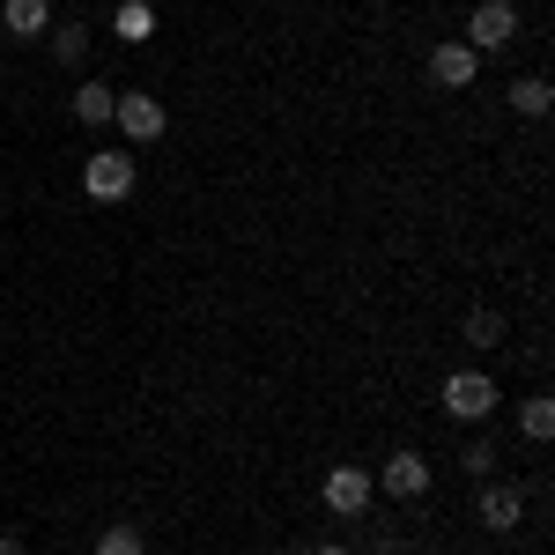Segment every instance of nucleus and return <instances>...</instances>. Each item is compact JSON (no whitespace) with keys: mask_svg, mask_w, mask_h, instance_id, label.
I'll return each instance as SVG.
<instances>
[{"mask_svg":"<svg viewBox=\"0 0 555 555\" xmlns=\"http://www.w3.org/2000/svg\"><path fill=\"white\" fill-rule=\"evenodd\" d=\"M378 489H385V496H423V489H429V460H423V452H392L385 474H378Z\"/></svg>","mask_w":555,"mask_h":555,"instance_id":"0eeeda50","label":"nucleus"},{"mask_svg":"<svg viewBox=\"0 0 555 555\" xmlns=\"http://www.w3.org/2000/svg\"><path fill=\"white\" fill-rule=\"evenodd\" d=\"M0 23H8V38H44L52 30V0H0Z\"/></svg>","mask_w":555,"mask_h":555,"instance_id":"1a4fd4ad","label":"nucleus"},{"mask_svg":"<svg viewBox=\"0 0 555 555\" xmlns=\"http://www.w3.org/2000/svg\"><path fill=\"white\" fill-rule=\"evenodd\" d=\"M512 38H518V8L512 0H481V8L467 15V44L474 52H504Z\"/></svg>","mask_w":555,"mask_h":555,"instance_id":"20e7f679","label":"nucleus"},{"mask_svg":"<svg viewBox=\"0 0 555 555\" xmlns=\"http://www.w3.org/2000/svg\"><path fill=\"white\" fill-rule=\"evenodd\" d=\"M96 555H149V533H141L133 518H119V526L96 533Z\"/></svg>","mask_w":555,"mask_h":555,"instance_id":"f8f14e48","label":"nucleus"},{"mask_svg":"<svg viewBox=\"0 0 555 555\" xmlns=\"http://www.w3.org/2000/svg\"><path fill=\"white\" fill-rule=\"evenodd\" d=\"M319 496H326V504H334L341 518H356L363 504H371V496H378V481H371L363 467H334V474H326V489H319Z\"/></svg>","mask_w":555,"mask_h":555,"instance_id":"423d86ee","label":"nucleus"},{"mask_svg":"<svg viewBox=\"0 0 555 555\" xmlns=\"http://www.w3.org/2000/svg\"><path fill=\"white\" fill-rule=\"evenodd\" d=\"M460 334H467V348H504V341H512V319L481 304V311H467V326H460Z\"/></svg>","mask_w":555,"mask_h":555,"instance_id":"9b49d317","label":"nucleus"},{"mask_svg":"<svg viewBox=\"0 0 555 555\" xmlns=\"http://www.w3.org/2000/svg\"><path fill=\"white\" fill-rule=\"evenodd\" d=\"M512 112H518V119H548V82H541V75L512 82Z\"/></svg>","mask_w":555,"mask_h":555,"instance_id":"2eb2a0df","label":"nucleus"},{"mask_svg":"<svg viewBox=\"0 0 555 555\" xmlns=\"http://www.w3.org/2000/svg\"><path fill=\"white\" fill-rule=\"evenodd\" d=\"M474 512H481V526H489V533H512L518 518H526V496H518V489H504V481H489Z\"/></svg>","mask_w":555,"mask_h":555,"instance_id":"6e6552de","label":"nucleus"},{"mask_svg":"<svg viewBox=\"0 0 555 555\" xmlns=\"http://www.w3.org/2000/svg\"><path fill=\"white\" fill-rule=\"evenodd\" d=\"M0 555H23V533H0Z\"/></svg>","mask_w":555,"mask_h":555,"instance_id":"a211bd4d","label":"nucleus"},{"mask_svg":"<svg viewBox=\"0 0 555 555\" xmlns=\"http://www.w3.org/2000/svg\"><path fill=\"white\" fill-rule=\"evenodd\" d=\"M311 555H348V548H334V541H319V548H311Z\"/></svg>","mask_w":555,"mask_h":555,"instance_id":"6ab92c4d","label":"nucleus"},{"mask_svg":"<svg viewBox=\"0 0 555 555\" xmlns=\"http://www.w3.org/2000/svg\"><path fill=\"white\" fill-rule=\"evenodd\" d=\"M474 75H481V52H474L467 38H460V44H437V52H429V82H437V89H467Z\"/></svg>","mask_w":555,"mask_h":555,"instance_id":"39448f33","label":"nucleus"},{"mask_svg":"<svg viewBox=\"0 0 555 555\" xmlns=\"http://www.w3.org/2000/svg\"><path fill=\"white\" fill-rule=\"evenodd\" d=\"M496 400H504V392H496L489 371H452V378H444V415H452V423H489Z\"/></svg>","mask_w":555,"mask_h":555,"instance_id":"f257e3e1","label":"nucleus"},{"mask_svg":"<svg viewBox=\"0 0 555 555\" xmlns=\"http://www.w3.org/2000/svg\"><path fill=\"white\" fill-rule=\"evenodd\" d=\"M133 178H141V171H133L127 149H96V156L82 164V193L112 208V201H127V193H133Z\"/></svg>","mask_w":555,"mask_h":555,"instance_id":"f03ea898","label":"nucleus"},{"mask_svg":"<svg viewBox=\"0 0 555 555\" xmlns=\"http://www.w3.org/2000/svg\"><path fill=\"white\" fill-rule=\"evenodd\" d=\"M460 467H467L474 481H489V467H496V444H489V437H474L467 452H460Z\"/></svg>","mask_w":555,"mask_h":555,"instance_id":"f3484780","label":"nucleus"},{"mask_svg":"<svg viewBox=\"0 0 555 555\" xmlns=\"http://www.w3.org/2000/svg\"><path fill=\"white\" fill-rule=\"evenodd\" d=\"M112 104H119L112 82H82L75 89V119H82V127H112Z\"/></svg>","mask_w":555,"mask_h":555,"instance_id":"9d476101","label":"nucleus"},{"mask_svg":"<svg viewBox=\"0 0 555 555\" xmlns=\"http://www.w3.org/2000/svg\"><path fill=\"white\" fill-rule=\"evenodd\" d=\"M518 429H526L533 444H548V437H555V400H548V392H533V400L518 408Z\"/></svg>","mask_w":555,"mask_h":555,"instance_id":"ddd939ff","label":"nucleus"},{"mask_svg":"<svg viewBox=\"0 0 555 555\" xmlns=\"http://www.w3.org/2000/svg\"><path fill=\"white\" fill-rule=\"evenodd\" d=\"M52 60H60V67H82L89 60V30L82 23H60V30H52Z\"/></svg>","mask_w":555,"mask_h":555,"instance_id":"4468645a","label":"nucleus"},{"mask_svg":"<svg viewBox=\"0 0 555 555\" xmlns=\"http://www.w3.org/2000/svg\"><path fill=\"white\" fill-rule=\"evenodd\" d=\"M149 30H156V8H149V0H127V8H119V38L141 44Z\"/></svg>","mask_w":555,"mask_h":555,"instance_id":"dca6fc26","label":"nucleus"},{"mask_svg":"<svg viewBox=\"0 0 555 555\" xmlns=\"http://www.w3.org/2000/svg\"><path fill=\"white\" fill-rule=\"evenodd\" d=\"M112 127L127 133V141H156V133L171 127V119H164V104H156L149 89H119V104H112Z\"/></svg>","mask_w":555,"mask_h":555,"instance_id":"7ed1b4c3","label":"nucleus"}]
</instances>
